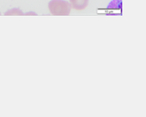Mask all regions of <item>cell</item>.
<instances>
[{
  "label": "cell",
  "instance_id": "obj_1",
  "mask_svg": "<svg viewBox=\"0 0 146 117\" xmlns=\"http://www.w3.org/2000/svg\"><path fill=\"white\" fill-rule=\"evenodd\" d=\"M48 9L54 16H67L71 13L72 7L65 0H51L48 3Z\"/></svg>",
  "mask_w": 146,
  "mask_h": 117
},
{
  "label": "cell",
  "instance_id": "obj_5",
  "mask_svg": "<svg viewBox=\"0 0 146 117\" xmlns=\"http://www.w3.org/2000/svg\"><path fill=\"white\" fill-rule=\"evenodd\" d=\"M0 15H1V13H0Z\"/></svg>",
  "mask_w": 146,
  "mask_h": 117
},
{
  "label": "cell",
  "instance_id": "obj_2",
  "mask_svg": "<svg viewBox=\"0 0 146 117\" xmlns=\"http://www.w3.org/2000/svg\"><path fill=\"white\" fill-rule=\"evenodd\" d=\"M69 3L72 9L75 10H84L89 5V0H69Z\"/></svg>",
  "mask_w": 146,
  "mask_h": 117
},
{
  "label": "cell",
  "instance_id": "obj_4",
  "mask_svg": "<svg viewBox=\"0 0 146 117\" xmlns=\"http://www.w3.org/2000/svg\"><path fill=\"white\" fill-rule=\"evenodd\" d=\"M23 15H27V16H29V15H35V16H37L38 13H35V12H27V13H25Z\"/></svg>",
  "mask_w": 146,
  "mask_h": 117
},
{
  "label": "cell",
  "instance_id": "obj_3",
  "mask_svg": "<svg viewBox=\"0 0 146 117\" xmlns=\"http://www.w3.org/2000/svg\"><path fill=\"white\" fill-rule=\"evenodd\" d=\"M23 14H24V13H23L22 10L20 9H18V8L11 9L4 13L5 16H9V15H20V16H22Z\"/></svg>",
  "mask_w": 146,
  "mask_h": 117
}]
</instances>
